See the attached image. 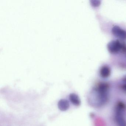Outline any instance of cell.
Listing matches in <instances>:
<instances>
[{
    "label": "cell",
    "instance_id": "277c9868",
    "mask_svg": "<svg viewBox=\"0 0 126 126\" xmlns=\"http://www.w3.org/2000/svg\"><path fill=\"white\" fill-rule=\"evenodd\" d=\"M113 34L122 39H126V31L118 26H115L112 29Z\"/></svg>",
    "mask_w": 126,
    "mask_h": 126
},
{
    "label": "cell",
    "instance_id": "6da1fadb",
    "mask_svg": "<svg viewBox=\"0 0 126 126\" xmlns=\"http://www.w3.org/2000/svg\"><path fill=\"white\" fill-rule=\"evenodd\" d=\"M109 86L107 83H101L96 89L98 102L99 105H103L107 103L108 99Z\"/></svg>",
    "mask_w": 126,
    "mask_h": 126
},
{
    "label": "cell",
    "instance_id": "7a4b0ae2",
    "mask_svg": "<svg viewBox=\"0 0 126 126\" xmlns=\"http://www.w3.org/2000/svg\"><path fill=\"white\" fill-rule=\"evenodd\" d=\"M124 111L116 108L115 119L118 126H126V121L123 114Z\"/></svg>",
    "mask_w": 126,
    "mask_h": 126
},
{
    "label": "cell",
    "instance_id": "3957f363",
    "mask_svg": "<svg viewBox=\"0 0 126 126\" xmlns=\"http://www.w3.org/2000/svg\"><path fill=\"white\" fill-rule=\"evenodd\" d=\"M122 47L121 44L118 40L111 41L108 45V49L112 53H118Z\"/></svg>",
    "mask_w": 126,
    "mask_h": 126
},
{
    "label": "cell",
    "instance_id": "5b68a950",
    "mask_svg": "<svg viewBox=\"0 0 126 126\" xmlns=\"http://www.w3.org/2000/svg\"><path fill=\"white\" fill-rule=\"evenodd\" d=\"M110 70L108 66H103L100 70V75L104 78H107L110 75Z\"/></svg>",
    "mask_w": 126,
    "mask_h": 126
},
{
    "label": "cell",
    "instance_id": "52a82bcc",
    "mask_svg": "<svg viewBox=\"0 0 126 126\" xmlns=\"http://www.w3.org/2000/svg\"><path fill=\"white\" fill-rule=\"evenodd\" d=\"M124 81L125 82H126V76L125 77H124Z\"/></svg>",
    "mask_w": 126,
    "mask_h": 126
},
{
    "label": "cell",
    "instance_id": "8992f818",
    "mask_svg": "<svg viewBox=\"0 0 126 126\" xmlns=\"http://www.w3.org/2000/svg\"><path fill=\"white\" fill-rule=\"evenodd\" d=\"M122 90L126 93V84H124L122 87Z\"/></svg>",
    "mask_w": 126,
    "mask_h": 126
}]
</instances>
